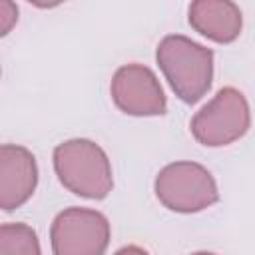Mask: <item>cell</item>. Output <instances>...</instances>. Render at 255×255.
I'll return each instance as SVG.
<instances>
[{
  "instance_id": "cell-1",
  "label": "cell",
  "mask_w": 255,
  "mask_h": 255,
  "mask_svg": "<svg viewBox=\"0 0 255 255\" xmlns=\"http://www.w3.org/2000/svg\"><path fill=\"white\" fill-rule=\"evenodd\" d=\"M155 60L175 96L185 104L199 102L213 82V50L181 34L161 38Z\"/></svg>"
},
{
  "instance_id": "cell-2",
  "label": "cell",
  "mask_w": 255,
  "mask_h": 255,
  "mask_svg": "<svg viewBox=\"0 0 255 255\" xmlns=\"http://www.w3.org/2000/svg\"><path fill=\"white\" fill-rule=\"evenodd\" d=\"M54 171L60 183L86 199H104L114 187L112 163L92 139L74 137L54 147Z\"/></svg>"
},
{
  "instance_id": "cell-3",
  "label": "cell",
  "mask_w": 255,
  "mask_h": 255,
  "mask_svg": "<svg viewBox=\"0 0 255 255\" xmlns=\"http://www.w3.org/2000/svg\"><path fill=\"white\" fill-rule=\"evenodd\" d=\"M153 187L161 205L175 213H197L219 201L211 171L195 161L167 163L155 175Z\"/></svg>"
},
{
  "instance_id": "cell-4",
  "label": "cell",
  "mask_w": 255,
  "mask_h": 255,
  "mask_svg": "<svg viewBox=\"0 0 255 255\" xmlns=\"http://www.w3.org/2000/svg\"><path fill=\"white\" fill-rule=\"evenodd\" d=\"M251 126V112L245 96L231 86L221 88L191 118V133L205 147H221L237 141Z\"/></svg>"
},
{
  "instance_id": "cell-5",
  "label": "cell",
  "mask_w": 255,
  "mask_h": 255,
  "mask_svg": "<svg viewBox=\"0 0 255 255\" xmlns=\"http://www.w3.org/2000/svg\"><path fill=\"white\" fill-rule=\"evenodd\" d=\"M54 255H104L110 243L108 217L90 207H66L50 227Z\"/></svg>"
},
{
  "instance_id": "cell-6",
  "label": "cell",
  "mask_w": 255,
  "mask_h": 255,
  "mask_svg": "<svg viewBox=\"0 0 255 255\" xmlns=\"http://www.w3.org/2000/svg\"><path fill=\"white\" fill-rule=\"evenodd\" d=\"M110 94L116 108L128 116H163L167 100L151 68L143 64L120 66L112 78Z\"/></svg>"
},
{
  "instance_id": "cell-7",
  "label": "cell",
  "mask_w": 255,
  "mask_h": 255,
  "mask_svg": "<svg viewBox=\"0 0 255 255\" xmlns=\"http://www.w3.org/2000/svg\"><path fill=\"white\" fill-rule=\"evenodd\" d=\"M38 185V165L34 153L16 143L0 145V209L22 207Z\"/></svg>"
},
{
  "instance_id": "cell-8",
  "label": "cell",
  "mask_w": 255,
  "mask_h": 255,
  "mask_svg": "<svg viewBox=\"0 0 255 255\" xmlns=\"http://www.w3.org/2000/svg\"><path fill=\"white\" fill-rule=\"evenodd\" d=\"M187 14L189 26L217 44L235 42L243 28V14L231 0H195Z\"/></svg>"
},
{
  "instance_id": "cell-9",
  "label": "cell",
  "mask_w": 255,
  "mask_h": 255,
  "mask_svg": "<svg viewBox=\"0 0 255 255\" xmlns=\"http://www.w3.org/2000/svg\"><path fill=\"white\" fill-rule=\"evenodd\" d=\"M0 255H42L38 233L20 221L0 225Z\"/></svg>"
},
{
  "instance_id": "cell-10",
  "label": "cell",
  "mask_w": 255,
  "mask_h": 255,
  "mask_svg": "<svg viewBox=\"0 0 255 255\" xmlns=\"http://www.w3.org/2000/svg\"><path fill=\"white\" fill-rule=\"evenodd\" d=\"M18 22V6L10 0H0V38L10 34Z\"/></svg>"
},
{
  "instance_id": "cell-11",
  "label": "cell",
  "mask_w": 255,
  "mask_h": 255,
  "mask_svg": "<svg viewBox=\"0 0 255 255\" xmlns=\"http://www.w3.org/2000/svg\"><path fill=\"white\" fill-rule=\"evenodd\" d=\"M114 255H149V253H147L145 249L137 247V245H126V247L118 249Z\"/></svg>"
},
{
  "instance_id": "cell-12",
  "label": "cell",
  "mask_w": 255,
  "mask_h": 255,
  "mask_svg": "<svg viewBox=\"0 0 255 255\" xmlns=\"http://www.w3.org/2000/svg\"><path fill=\"white\" fill-rule=\"evenodd\" d=\"M191 255H215V253H211V251H197V253H191Z\"/></svg>"
}]
</instances>
